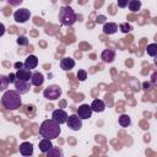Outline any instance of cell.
Here are the masks:
<instances>
[{
	"label": "cell",
	"mask_w": 157,
	"mask_h": 157,
	"mask_svg": "<svg viewBox=\"0 0 157 157\" xmlns=\"http://www.w3.org/2000/svg\"><path fill=\"white\" fill-rule=\"evenodd\" d=\"M13 66H15V69H22V67H25V65H23V63H21V61H17V63H15L13 64Z\"/></svg>",
	"instance_id": "obj_31"
},
{
	"label": "cell",
	"mask_w": 157,
	"mask_h": 157,
	"mask_svg": "<svg viewBox=\"0 0 157 157\" xmlns=\"http://www.w3.org/2000/svg\"><path fill=\"white\" fill-rule=\"evenodd\" d=\"M77 115L81 119H90L92 115V108L88 104H82L77 108Z\"/></svg>",
	"instance_id": "obj_9"
},
{
	"label": "cell",
	"mask_w": 157,
	"mask_h": 157,
	"mask_svg": "<svg viewBox=\"0 0 157 157\" xmlns=\"http://www.w3.org/2000/svg\"><path fill=\"white\" fill-rule=\"evenodd\" d=\"M11 6H18V5H21L22 4V1L23 0H6Z\"/></svg>",
	"instance_id": "obj_27"
},
{
	"label": "cell",
	"mask_w": 157,
	"mask_h": 157,
	"mask_svg": "<svg viewBox=\"0 0 157 157\" xmlns=\"http://www.w3.org/2000/svg\"><path fill=\"white\" fill-rule=\"evenodd\" d=\"M60 67L64 70V71H70L75 67V60L70 56H66V58H63L60 60Z\"/></svg>",
	"instance_id": "obj_10"
},
{
	"label": "cell",
	"mask_w": 157,
	"mask_h": 157,
	"mask_svg": "<svg viewBox=\"0 0 157 157\" xmlns=\"http://www.w3.org/2000/svg\"><path fill=\"white\" fill-rule=\"evenodd\" d=\"M119 29H120L123 33H129V32H131L132 27H131V25H129L128 22H124V23H120V25H119Z\"/></svg>",
	"instance_id": "obj_24"
},
{
	"label": "cell",
	"mask_w": 157,
	"mask_h": 157,
	"mask_svg": "<svg viewBox=\"0 0 157 157\" xmlns=\"http://www.w3.org/2000/svg\"><path fill=\"white\" fill-rule=\"evenodd\" d=\"M146 52H147V54H148L150 56H156V55H157V44H156V43L148 44L147 48H146Z\"/></svg>",
	"instance_id": "obj_22"
},
{
	"label": "cell",
	"mask_w": 157,
	"mask_h": 157,
	"mask_svg": "<svg viewBox=\"0 0 157 157\" xmlns=\"http://www.w3.org/2000/svg\"><path fill=\"white\" fill-rule=\"evenodd\" d=\"M91 108H92V112H97V113H102L104 112L105 109V104L102 99H94L91 104Z\"/></svg>",
	"instance_id": "obj_16"
},
{
	"label": "cell",
	"mask_w": 157,
	"mask_h": 157,
	"mask_svg": "<svg viewBox=\"0 0 157 157\" xmlns=\"http://www.w3.org/2000/svg\"><path fill=\"white\" fill-rule=\"evenodd\" d=\"M76 76H77V78L80 81H85L87 78V72H86V70H78L77 74H76Z\"/></svg>",
	"instance_id": "obj_26"
},
{
	"label": "cell",
	"mask_w": 157,
	"mask_h": 157,
	"mask_svg": "<svg viewBox=\"0 0 157 157\" xmlns=\"http://www.w3.org/2000/svg\"><path fill=\"white\" fill-rule=\"evenodd\" d=\"M66 124H67V128H70L71 130L78 131V130L82 128V119H81L77 114H72V115L67 117Z\"/></svg>",
	"instance_id": "obj_5"
},
{
	"label": "cell",
	"mask_w": 157,
	"mask_h": 157,
	"mask_svg": "<svg viewBox=\"0 0 157 157\" xmlns=\"http://www.w3.org/2000/svg\"><path fill=\"white\" fill-rule=\"evenodd\" d=\"M43 82H44V76H43V74H40L39 71L32 72L31 83H32L33 86H37V87H39V86H42V85H43Z\"/></svg>",
	"instance_id": "obj_15"
},
{
	"label": "cell",
	"mask_w": 157,
	"mask_h": 157,
	"mask_svg": "<svg viewBox=\"0 0 157 157\" xmlns=\"http://www.w3.org/2000/svg\"><path fill=\"white\" fill-rule=\"evenodd\" d=\"M117 31H118V26L114 22H108V23H104V26H103L104 34H114Z\"/></svg>",
	"instance_id": "obj_17"
},
{
	"label": "cell",
	"mask_w": 157,
	"mask_h": 157,
	"mask_svg": "<svg viewBox=\"0 0 157 157\" xmlns=\"http://www.w3.org/2000/svg\"><path fill=\"white\" fill-rule=\"evenodd\" d=\"M101 59L104 61V63H112L114 59H115V50L114 49H104L102 53H101Z\"/></svg>",
	"instance_id": "obj_12"
},
{
	"label": "cell",
	"mask_w": 157,
	"mask_h": 157,
	"mask_svg": "<svg viewBox=\"0 0 157 157\" xmlns=\"http://www.w3.org/2000/svg\"><path fill=\"white\" fill-rule=\"evenodd\" d=\"M96 22H97V23H104V22H105V16H103V15H99V16H97V20H96Z\"/></svg>",
	"instance_id": "obj_30"
},
{
	"label": "cell",
	"mask_w": 157,
	"mask_h": 157,
	"mask_svg": "<svg viewBox=\"0 0 157 157\" xmlns=\"http://www.w3.org/2000/svg\"><path fill=\"white\" fill-rule=\"evenodd\" d=\"M13 85H15V90H16L20 94H25V93H27V92L31 90V85H32V83H29L28 81H23V80L16 78L15 82H13Z\"/></svg>",
	"instance_id": "obj_7"
},
{
	"label": "cell",
	"mask_w": 157,
	"mask_h": 157,
	"mask_svg": "<svg viewBox=\"0 0 157 157\" xmlns=\"http://www.w3.org/2000/svg\"><path fill=\"white\" fill-rule=\"evenodd\" d=\"M60 132H61L60 124H58L53 119L44 120L40 124V126H39V134H40V136L42 137H45V139H49V140H54V139L59 137Z\"/></svg>",
	"instance_id": "obj_1"
},
{
	"label": "cell",
	"mask_w": 157,
	"mask_h": 157,
	"mask_svg": "<svg viewBox=\"0 0 157 157\" xmlns=\"http://www.w3.org/2000/svg\"><path fill=\"white\" fill-rule=\"evenodd\" d=\"M9 86V80L7 76L5 75H0V91H5Z\"/></svg>",
	"instance_id": "obj_23"
},
{
	"label": "cell",
	"mask_w": 157,
	"mask_h": 157,
	"mask_svg": "<svg viewBox=\"0 0 157 157\" xmlns=\"http://www.w3.org/2000/svg\"><path fill=\"white\" fill-rule=\"evenodd\" d=\"M23 65H25L26 69H29V70L36 69L37 65H38V58H37L36 55H33V54H32V55H28V56L26 58Z\"/></svg>",
	"instance_id": "obj_13"
},
{
	"label": "cell",
	"mask_w": 157,
	"mask_h": 157,
	"mask_svg": "<svg viewBox=\"0 0 157 157\" xmlns=\"http://www.w3.org/2000/svg\"><path fill=\"white\" fill-rule=\"evenodd\" d=\"M5 29H6V28H5L4 23H1V22H0V37H1V36H4V33H5Z\"/></svg>",
	"instance_id": "obj_32"
},
{
	"label": "cell",
	"mask_w": 157,
	"mask_h": 157,
	"mask_svg": "<svg viewBox=\"0 0 157 157\" xmlns=\"http://www.w3.org/2000/svg\"><path fill=\"white\" fill-rule=\"evenodd\" d=\"M20 153L22 156H32L33 155V145L31 142H22L20 145Z\"/></svg>",
	"instance_id": "obj_14"
},
{
	"label": "cell",
	"mask_w": 157,
	"mask_h": 157,
	"mask_svg": "<svg viewBox=\"0 0 157 157\" xmlns=\"http://www.w3.org/2000/svg\"><path fill=\"white\" fill-rule=\"evenodd\" d=\"M144 88L147 91V90H151V85L148 82H144Z\"/></svg>",
	"instance_id": "obj_33"
},
{
	"label": "cell",
	"mask_w": 157,
	"mask_h": 157,
	"mask_svg": "<svg viewBox=\"0 0 157 157\" xmlns=\"http://www.w3.org/2000/svg\"><path fill=\"white\" fill-rule=\"evenodd\" d=\"M29 17H31V12L27 9H20V10H16L13 12V20L17 23H25V22H27L29 20Z\"/></svg>",
	"instance_id": "obj_6"
},
{
	"label": "cell",
	"mask_w": 157,
	"mask_h": 157,
	"mask_svg": "<svg viewBox=\"0 0 157 157\" xmlns=\"http://www.w3.org/2000/svg\"><path fill=\"white\" fill-rule=\"evenodd\" d=\"M128 7H129L130 11L136 12V11H139V10L141 9V1H140V0H129Z\"/></svg>",
	"instance_id": "obj_20"
},
{
	"label": "cell",
	"mask_w": 157,
	"mask_h": 157,
	"mask_svg": "<svg viewBox=\"0 0 157 157\" xmlns=\"http://www.w3.org/2000/svg\"><path fill=\"white\" fill-rule=\"evenodd\" d=\"M77 17H76V13L75 11L70 7V6H61L60 10H59V21L63 26H72L75 22H76Z\"/></svg>",
	"instance_id": "obj_3"
},
{
	"label": "cell",
	"mask_w": 157,
	"mask_h": 157,
	"mask_svg": "<svg viewBox=\"0 0 157 157\" xmlns=\"http://www.w3.org/2000/svg\"><path fill=\"white\" fill-rule=\"evenodd\" d=\"M52 147H53V144H52V141H50L49 139L43 137V140L39 141V150H40V152L45 153V152L49 151Z\"/></svg>",
	"instance_id": "obj_18"
},
{
	"label": "cell",
	"mask_w": 157,
	"mask_h": 157,
	"mask_svg": "<svg viewBox=\"0 0 157 157\" xmlns=\"http://www.w3.org/2000/svg\"><path fill=\"white\" fill-rule=\"evenodd\" d=\"M52 119L55 120L58 124H65L66 120H67V114L65 110L63 109H55L53 113H52Z\"/></svg>",
	"instance_id": "obj_8"
},
{
	"label": "cell",
	"mask_w": 157,
	"mask_h": 157,
	"mask_svg": "<svg viewBox=\"0 0 157 157\" xmlns=\"http://www.w3.org/2000/svg\"><path fill=\"white\" fill-rule=\"evenodd\" d=\"M128 2H129V0H118V6L124 9V7L128 6Z\"/></svg>",
	"instance_id": "obj_28"
},
{
	"label": "cell",
	"mask_w": 157,
	"mask_h": 157,
	"mask_svg": "<svg viewBox=\"0 0 157 157\" xmlns=\"http://www.w3.org/2000/svg\"><path fill=\"white\" fill-rule=\"evenodd\" d=\"M45 153H47L48 157H63V156H64L63 150L59 148V147H52V148H50L49 151H47Z\"/></svg>",
	"instance_id": "obj_19"
},
{
	"label": "cell",
	"mask_w": 157,
	"mask_h": 157,
	"mask_svg": "<svg viewBox=\"0 0 157 157\" xmlns=\"http://www.w3.org/2000/svg\"><path fill=\"white\" fill-rule=\"evenodd\" d=\"M16 43L18 45H27L28 44V38L26 36H18L16 39Z\"/></svg>",
	"instance_id": "obj_25"
},
{
	"label": "cell",
	"mask_w": 157,
	"mask_h": 157,
	"mask_svg": "<svg viewBox=\"0 0 157 157\" xmlns=\"http://www.w3.org/2000/svg\"><path fill=\"white\" fill-rule=\"evenodd\" d=\"M63 91L61 88L58 86V85H50L48 86L44 91H43V96L44 98L49 99V101H55V99H59L60 96H61Z\"/></svg>",
	"instance_id": "obj_4"
},
{
	"label": "cell",
	"mask_w": 157,
	"mask_h": 157,
	"mask_svg": "<svg viewBox=\"0 0 157 157\" xmlns=\"http://www.w3.org/2000/svg\"><path fill=\"white\" fill-rule=\"evenodd\" d=\"M16 78L18 80H23V81H29L31 77H32V71L29 69H26V67H22V69H18L16 71Z\"/></svg>",
	"instance_id": "obj_11"
},
{
	"label": "cell",
	"mask_w": 157,
	"mask_h": 157,
	"mask_svg": "<svg viewBox=\"0 0 157 157\" xmlns=\"http://www.w3.org/2000/svg\"><path fill=\"white\" fill-rule=\"evenodd\" d=\"M130 123H131V120H130V117H129L128 114H121V115L119 117V124H120L123 128H128V126L130 125Z\"/></svg>",
	"instance_id": "obj_21"
},
{
	"label": "cell",
	"mask_w": 157,
	"mask_h": 157,
	"mask_svg": "<svg viewBox=\"0 0 157 157\" xmlns=\"http://www.w3.org/2000/svg\"><path fill=\"white\" fill-rule=\"evenodd\" d=\"M1 103L7 110H15L18 109L22 104L21 94L16 90H9L5 91V93L1 97Z\"/></svg>",
	"instance_id": "obj_2"
},
{
	"label": "cell",
	"mask_w": 157,
	"mask_h": 157,
	"mask_svg": "<svg viewBox=\"0 0 157 157\" xmlns=\"http://www.w3.org/2000/svg\"><path fill=\"white\" fill-rule=\"evenodd\" d=\"M156 82V74H153V76H152V83H155Z\"/></svg>",
	"instance_id": "obj_34"
},
{
	"label": "cell",
	"mask_w": 157,
	"mask_h": 157,
	"mask_svg": "<svg viewBox=\"0 0 157 157\" xmlns=\"http://www.w3.org/2000/svg\"><path fill=\"white\" fill-rule=\"evenodd\" d=\"M7 80H9V83H13L15 82V80H16V75L15 74H9L7 75Z\"/></svg>",
	"instance_id": "obj_29"
}]
</instances>
